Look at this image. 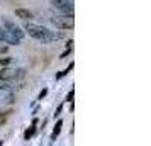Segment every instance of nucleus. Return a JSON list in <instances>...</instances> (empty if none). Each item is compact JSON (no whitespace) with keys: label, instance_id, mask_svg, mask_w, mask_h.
Here are the masks:
<instances>
[{"label":"nucleus","instance_id":"obj_9","mask_svg":"<svg viewBox=\"0 0 151 146\" xmlns=\"http://www.w3.org/2000/svg\"><path fill=\"white\" fill-rule=\"evenodd\" d=\"M15 15L21 17V19H24V21H27V19H32V17H34L32 12L27 10V9H15Z\"/></svg>","mask_w":151,"mask_h":146},{"label":"nucleus","instance_id":"obj_4","mask_svg":"<svg viewBox=\"0 0 151 146\" xmlns=\"http://www.w3.org/2000/svg\"><path fill=\"white\" fill-rule=\"evenodd\" d=\"M51 7H55L56 10H60L61 14H70L73 15L75 5H73V0H49Z\"/></svg>","mask_w":151,"mask_h":146},{"label":"nucleus","instance_id":"obj_6","mask_svg":"<svg viewBox=\"0 0 151 146\" xmlns=\"http://www.w3.org/2000/svg\"><path fill=\"white\" fill-rule=\"evenodd\" d=\"M0 41L5 42V44H10V46H17V44H21V39L19 37H15L9 29H5L2 24H0Z\"/></svg>","mask_w":151,"mask_h":146},{"label":"nucleus","instance_id":"obj_2","mask_svg":"<svg viewBox=\"0 0 151 146\" xmlns=\"http://www.w3.org/2000/svg\"><path fill=\"white\" fill-rule=\"evenodd\" d=\"M49 21H51V24H53V26H56L58 29H73V26H75L73 15H70V14L49 17Z\"/></svg>","mask_w":151,"mask_h":146},{"label":"nucleus","instance_id":"obj_11","mask_svg":"<svg viewBox=\"0 0 151 146\" xmlns=\"http://www.w3.org/2000/svg\"><path fill=\"white\" fill-rule=\"evenodd\" d=\"M36 124H37V121H34V122H32V126H31L27 131H26V134H24V138H26V139L32 138V134H34V131H36Z\"/></svg>","mask_w":151,"mask_h":146},{"label":"nucleus","instance_id":"obj_1","mask_svg":"<svg viewBox=\"0 0 151 146\" xmlns=\"http://www.w3.org/2000/svg\"><path fill=\"white\" fill-rule=\"evenodd\" d=\"M24 31H26L32 39L42 42V44H49V42H55V41H58V39L63 37L61 32H55V31L44 27V26L32 24V22H27V24L24 26Z\"/></svg>","mask_w":151,"mask_h":146},{"label":"nucleus","instance_id":"obj_8","mask_svg":"<svg viewBox=\"0 0 151 146\" xmlns=\"http://www.w3.org/2000/svg\"><path fill=\"white\" fill-rule=\"evenodd\" d=\"M14 93L7 90H0V105H10L14 104Z\"/></svg>","mask_w":151,"mask_h":146},{"label":"nucleus","instance_id":"obj_5","mask_svg":"<svg viewBox=\"0 0 151 146\" xmlns=\"http://www.w3.org/2000/svg\"><path fill=\"white\" fill-rule=\"evenodd\" d=\"M0 24H2L5 29H9V31H10V32H12L15 37H19L21 41L24 39V31H22V29L19 27V26H17L14 21H10L9 17H2V22H0Z\"/></svg>","mask_w":151,"mask_h":146},{"label":"nucleus","instance_id":"obj_13","mask_svg":"<svg viewBox=\"0 0 151 146\" xmlns=\"http://www.w3.org/2000/svg\"><path fill=\"white\" fill-rule=\"evenodd\" d=\"M46 93H48V88H44V90L39 93V100H42V97H46Z\"/></svg>","mask_w":151,"mask_h":146},{"label":"nucleus","instance_id":"obj_10","mask_svg":"<svg viewBox=\"0 0 151 146\" xmlns=\"http://www.w3.org/2000/svg\"><path fill=\"white\" fill-rule=\"evenodd\" d=\"M61 126H63V121H58V122H56V126H55V131H53V134H51V141H55V139H56V136L60 134V131H61Z\"/></svg>","mask_w":151,"mask_h":146},{"label":"nucleus","instance_id":"obj_12","mask_svg":"<svg viewBox=\"0 0 151 146\" xmlns=\"http://www.w3.org/2000/svg\"><path fill=\"white\" fill-rule=\"evenodd\" d=\"M7 51H9L7 46H2V44H0V56H2V55H7Z\"/></svg>","mask_w":151,"mask_h":146},{"label":"nucleus","instance_id":"obj_14","mask_svg":"<svg viewBox=\"0 0 151 146\" xmlns=\"http://www.w3.org/2000/svg\"><path fill=\"white\" fill-rule=\"evenodd\" d=\"M73 93H75V92L71 90V92L68 93V95H66V100H68V102H71V100H73Z\"/></svg>","mask_w":151,"mask_h":146},{"label":"nucleus","instance_id":"obj_7","mask_svg":"<svg viewBox=\"0 0 151 146\" xmlns=\"http://www.w3.org/2000/svg\"><path fill=\"white\" fill-rule=\"evenodd\" d=\"M22 85H24L22 80H0V90H19V88H22Z\"/></svg>","mask_w":151,"mask_h":146},{"label":"nucleus","instance_id":"obj_3","mask_svg":"<svg viewBox=\"0 0 151 146\" xmlns=\"http://www.w3.org/2000/svg\"><path fill=\"white\" fill-rule=\"evenodd\" d=\"M26 77L24 68H2L0 70V80H22Z\"/></svg>","mask_w":151,"mask_h":146}]
</instances>
